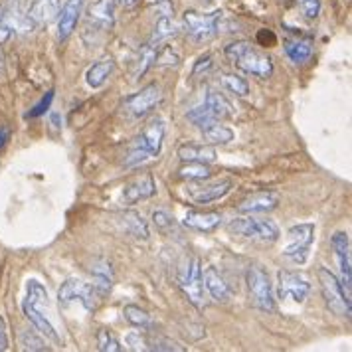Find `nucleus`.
I'll return each instance as SVG.
<instances>
[{
	"label": "nucleus",
	"mask_w": 352,
	"mask_h": 352,
	"mask_svg": "<svg viewBox=\"0 0 352 352\" xmlns=\"http://www.w3.org/2000/svg\"><path fill=\"white\" fill-rule=\"evenodd\" d=\"M226 58L236 65L240 72L254 76L259 80H267L273 76V62L270 56L261 54L250 42L240 40V42H232L224 48Z\"/></svg>",
	"instance_id": "obj_1"
},
{
	"label": "nucleus",
	"mask_w": 352,
	"mask_h": 352,
	"mask_svg": "<svg viewBox=\"0 0 352 352\" xmlns=\"http://www.w3.org/2000/svg\"><path fill=\"white\" fill-rule=\"evenodd\" d=\"M164 135H166V123L164 119L155 117L146 123V127L139 133V137L133 139V143L129 146L127 166H137L143 164L146 160L157 159L164 143Z\"/></svg>",
	"instance_id": "obj_2"
},
{
	"label": "nucleus",
	"mask_w": 352,
	"mask_h": 352,
	"mask_svg": "<svg viewBox=\"0 0 352 352\" xmlns=\"http://www.w3.org/2000/svg\"><path fill=\"white\" fill-rule=\"evenodd\" d=\"M228 228H230V232H234L240 238L265 243V245H272L279 240V228L270 218H254V216L234 218L228 224Z\"/></svg>",
	"instance_id": "obj_3"
},
{
	"label": "nucleus",
	"mask_w": 352,
	"mask_h": 352,
	"mask_svg": "<svg viewBox=\"0 0 352 352\" xmlns=\"http://www.w3.org/2000/svg\"><path fill=\"white\" fill-rule=\"evenodd\" d=\"M178 287L186 295V299L196 307H204V283H202V267L198 257H184L178 265V275H176Z\"/></svg>",
	"instance_id": "obj_4"
},
{
	"label": "nucleus",
	"mask_w": 352,
	"mask_h": 352,
	"mask_svg": "<svg viewBox=\"0 0 352 352\" xmlns=\"http://www.w3.org/2000/svg\"><path fill=\"white\" fill-rule=\"evenodd\" d=\"M245 283H248V293H250L252 305L263 313H275L277 307H275L272 279L261 265H250L248 267Z\"/></svg>",
	"instance_id": "obj_5"
},
{
	"label": "nucleus",
	"mask_w": 352,
	"mask_h": 352,
	"mask_svg": "<svg viewBox=\"0 0 352 352\" xmlns=\"http://www.w3.org/2000/svg\"><path fill=\"white\" fill-rule=\"evenodd\" d=\"M319 281L320 291H322V297H324L327 307H329L335 315H338V317L351 319V295H349V293L344 291V287L340 285V281L336 279L335 273L329 272L327 267H319Z\"/></svg>",
	"instance_id": "obj_6"
},
{
	"label": "nucleus",
	"mask_w": 352,
	"mask_h": 352,
	"mask_svg": "<svg viewBox=\"0 0 352 352\" xmlns=\"http://www.w3.org/2000/svg\"><path fill=\"white\" fill-rule=\"evenodd\" d=\"M220 18H222V12L200 14V12L188 10L182 16V24H184L186 34L192 38L196 44H204V42H210V40H214L218 36Z\"/></svg>",
	"instance_id": "obj_7"
},
{
	"label": "nucleus",
	"mask_w": 352,
	"mask_h": 352,
	"mask_svg": "<svg viewBox=\"0 0 352 352\" xmlns=\"http://www.w3.org/2000/svg\"><path fill=\"white\" fill-rule=\"evenodd\" d=\"M287 248L283 252V257L289 259L291 263L303 265L309 259L311 245L315 241V226L313 224H297L289 228L287 232Z\"/></svg>",
	"instance_id": "obj_8"
},
{
	"label": "nucleus",
	"mask_w": 352,
	"mask_h": 352,
	"mask_svg": "<svg viewBox=\"0 0 352 352\" xmlns=\"http://www.w3.org/2000/svg\"><path fill=\"white\" fill-rule=\"evenodd\" d=\"M58 299L62 305L69 303H81L85 311H96L97 303L101 301V297L97 295V291L94 289V285L89 283H83L81 279H67L62 283V287L58 291Z\"/></svg>",
	"instance_id": "obj_9"
},
{
	"label": "nucleus",
	"mask_w": 352,
	"mask_h": 352,
	"mask_svg": "<svg viewBox=\"0 0 352 352\" xmlns=\"http://www.w3.org/2000/svg\"><path fill=\"white\" fill-rule=\"evenodd\" d=\"M277 293H279V299L303 303L311 293V283L301 272L283 270L277 275Z\"/></svg>",
	"instance_id": "obj_10"
},
{
	"label": "nucleus",
	"mask_w": 352,
	"mask_h": 352,
	"mask_svg": "<svg viewBox=\"0 0 352 352\" xmlns=\"http://www.w3.org/2000/svg\"><path fill=\"white\" fill-rule=\"evenodd\" d=\"M160 97H162V94H160L159 85L157 83H151V85L143 87L139 94L129 97L127 101H125V111L131 117H135V119H141V117L148 115V113L159 105Z\"/></svg>",
	"instance_id": "obj_11"
},
{
	"label": "nucleus",
	"mask_w": 352,
	"mask_h": 352,
	"mask_svg": "<svg viewBox=\"0 0 352 352\" xmlns=\"http://www.w3.org/2000/svg\"><path fill=\"white\" fill-rule=\"evenodd\" d=\"M232 188H234V182L224 178V180H216V182L194 184L190 188H186V194L194 204H212V202H218L224 196H228Z\"/></svg>",
	"instance_id": "obj_12"
},
{
	"label": "nucleus",
	"mask_w": 352,
	"mask_h": 352,
	"mask_svg": "<svg viewBox=\"0 0 352 352\" xmlns=\"http://www.w3.org/2000/svg\"><path fill=\"white\" fill-rule=\"evenodd\" d=\"M333 250H335L336 261L340 267V285L351 295L352 289V270H351V240L346 232H336L333 236Z\"/></svg>",
	"instance_id": "obj_13"
},
{
	"label": "nucleus",
	"mask_w": 352,
	"mask_h": 352,
	"mask_svg": "<svg viewBox=\"0 0 352 352\" xmlns=\"http://www.w3.org/2000/svg\"><path fill=\"white\" fill-rule=\"evenodd\" d=\"M155 192H157V182H155V178H153L151 173H143V175L135 176L131 182L125 184L121 200H123L125 206H133V204H137V202L148 200L151 196H155Z\"/></svg>",
	"instance_id": "obj_14"
},
{
	"label": "nucleus",
	"mask_w": 352,
	"mask_h": 352,
	"mask_svg": "<svg viewBox=\"0 0 352 352\" xmlns=\"http://www.w3.org/2000/svg\"><path fill=\"white\" fill-rule=\"evenodd\" d=\"M115 24V2L113 0H96L87 10V28L94 32L107 34Z\"/></svg>",
	"instance_id": "obj_15"
},
{
	"label": "nucleus",
	"mask_w": 352,
	"mask_h": 352,
	"mask_svg": "<svg viewBox=\"0 0 352 352\" xmlns=\"http://www.w3.org/2000/svg\"><path fill=\"white\" fill-rule=\"evenodd\" d=\"M22 313H24V317L32 322V327L36 331H40L44 336H48L52 342H56V344H62V338L58 335V331H56V327H54V322L50 320L48 313H44L42 309H38V307H34L30 301H26L24 299V303H22Z\"/></svg>",
	"instance_id": "obj_16"
},
{
	"label": "nucleus",
	"mask_w": 352,
	"mask_h": 352,
	"mask_svg": "<svg viewBox=\"0 0 352 352\" xmlns=\"http://www.w3.org/2000/svg\"><path fill=\"white\" fill-rule=\"evenodd\" d=\"M83 2L85 0H67L60 12V18H58V40L60 42H65L74 30L78 26L81 16V10H83Z\"/></svg>",
	"instance_id": "obj_17"
},
{
	"label": "nucleus",
	"mask_w": 352,
	"mask_h": 352,
	"mask_svg": "<svg viewBox=\"0 0 352 352\" xmlns=\"http://www.w3.org/2000/svg\"><path fill=\"white\" fill-rule=\"evenodd\" d=\"M202 283L204 289L210 293V297L218 303H228L232 299V287L228 285L222 273L214 267H206V272L202 273Z\"/></svg>",
	"instance_id": "obj_18"
},
{
	"label": "nucleus",
	"mask_w": 352,
	"mask_h": 352,
	"mask_svg": "<svg viewBox=\"0 0 352 352\" xmlns=\"http://www.w3.org/2000/svg\"><path fill=\"white\" fill-rule=\"evenodd\" d=\"M279 206V196L275 192H256L241 200L240 210L241 214H267Z\"/></svg>",
	"instance_id": "obj_19"
},
{
	"label": "nucleus",
	"mask_w": 352,
	"mask_h": 352,
	"mask_svg": "<svg viewBox=\"0 0 352 352\" xmlns=\"http://www.w3.org/2000/svg\"><path fill=\"white\" fill-rule=\"evenodd\" d=\"M26 14L34 24V28L46 26L60 14V0H34L28 6Z\"/></svg>",
	"instance_id": "obj_20"
},
{
	"label": "nucleus",
	"mask_w": 352,
	"mask_h": 352,
	"mask_svg": "<svg viewBox=\"0 0 352 352\" xmlns=\"http://www.w3.org/2000/svg\"><path fill=\"white\" fill-rule=\"evenodd\" d=\"M91 279H94L91 285H94V289H96L99 297L109 295V291L113 289V283H115L111 261H107V259H96L91 263Z\"/></svg>",
	"instance_id": "obj_21"
},
{
	"label": "nucleus",
	"mask_w": 352,
	"mask_h": 352,
	"mask_svg": "<svg viewBox=\"0 0 352 352\" xmlns=\"http://www.w3.org/2000/svg\"><path fill=\"white\" fill-rule=\"evenodd\" d=\"M220 224H222V214L218 212H186V216L182 218V226L202 234L218 230Z\"/></svg>",
	"instance_id": "obj_22"
},
{
	"label": "nucleus",
	"mask_w": 352,
	"mask_h": 352,
	"mask_svg": "<svg viewBox=\"0 0 352 352\" xmlns=\"http://www.w3.org/2000/svg\"><path fill=\"white\" fill-rule=\"evenodd\" d=\"M204 107H206L210 111V115H212L214 119H218V121L232 119V117L236 115V109H234V105L230 103V99H228L224 94L216 91V89H208L206 99H204Z\"/></svg>",
	"instance_id": "obj_23"
},
{
	"label": "nucleus",
	"mask_w": 352,
	"mask_h": 352,
	"mask_svg": "<svg viewBox=\"0 0 352 352\" xmlns=\"http://www.w3.org/2000/svg\"><path fill=\"white\" fill-rule=\"evenodd\" d=\"M178 159L184 162H202L210 164L218 159V153L212 144H182L178 146Z\"/></svg>",
	"instance_id": "obj_24"
},
{
	"label": "nucleus",
	"mask_w": 352,
	"mask_h": 352,
	"mask_svg": "<svg viewBox=\"0 0 352 352\" xmlns=\"http://www.w3.org/2000/svg\"><path fill=\"white\" fill-rule=\"evenodd\" d=\"M119 224L121 228L127 232L129 236L137 238V240H148L151 232H148V226L143 220V216L139 212H133V210H125L123 214H119Z\"/></svg>",
	"instance_id": "obj_25"
},
{
	"label": "nucleus",
	"mask_w": 352,
	"mask_h": 352,
	"mask_svg": "<svg viewBox=\"0 0 352 352\" xmlns=\"http://www.w3.org/2000/svg\"><path fill=\"white\" fill-rule=\"evenodd\" d=\"M2 14L10 30H16L20 34H28L34 30V24L30 22L28 14L18 6L16 2H10L8 6H2Z\"/></svg>",
	"instance_id": "obj_26"
},
{
	"label": "nucleus",
	"mask_w": 352,
	"mask_h": 352,
	"mask_svg": "<svg viewBox=\"0 0 352 352\" xmlns=\"http://www.w3.org/2000/svg\"><path fill=\"white\" fill-rule=\"evenodd\" d=\"M113 72H115V62H113L111 58H103V60L96 62L85 72V83L89 87L97 89V87H101L105 81L111 78Z\"/></svg>",
	"instance_id": "obj_27"
},
{
	"label": "nucleus",
	"mask_w": 352,
	"mask_h": 352,
	"mask_svg": "<svg viewBox=\"0 0 352 352\" xmlns=\"http://www.w3.org/2000/svg\"><path fill=\"white\" fill-rule=\"evenodd\" d=\"M202 131V137L208 144H228L234 141V131L230 127L222 125L220 121H210L208 125L200 129Z\"/></svg>",
	"instance_id": "obj_28"
},
{
	"label": "nucleus",
	"mask_w": 352,
	"mask_h": 352,
	"mask_svg": "<svg viewBox=\"0 0 352 352\" xmlns=\"http://www.w3.org/2000/svg\"><path fill=\"white\" fill-rule=\"evenodd\" d=\"M285 54L293 64H305L313 56V40L297 38L285 42Z\"/></svg>",
	"instance_id": "obj_29"
},
{
	"label": "nucleus",
	"mask_w": 352,
	"mask_h": 352,
	"mask_svg": "<svg viewBox=\"0 0 352 352\" xmlns=\"http://www.w3.org/2000/svg\"><path fill=\"white\" fill-rule=\"evenodd\" d=\"M26 301H30L34 307L42 309L44 313L50 309L48 291L38 279H28L26 281Z\"/></svg>",
	"instance_id": "obj_30"
},
{
	"label": "nucleus",
	"mask_w": 352,
	"mask_h": 352,
	"mask_svg": "<svg viewBox=\"0 0 352 352\" xmlns=\"http://www.w3.org/2000/svg\"><path fill=\"white\" fill-rule=\"evenodd\" d=\"M176 30H178V24L175 22L173 14H160L157 24H155V32H153V38H151V44H159L162 40L175 36Z\"/></svg>",
	"instance_id": "obj_31"
},
{
	"label": "nucleus",
	"mask_w": 352,
	"mask_h": 352,
	"mask_svg": "<svg viewBox=\"0 0 352 352\" xmlns=\"http://www.w3.org/2000/svg\"><path fill=\"white\" fill-rule=\"evenodd\" d=\"M123 317H125V320H127L131 327H135V329H151V327H153L151 315H148L144 309L137 307V305H125Z\"/></svg>",
	"instance_id": "obj_32"
},
{
	"label": "nucleus",
	"mask_w": 352,
	"mask_h": 352,
	"mask_svg": "<svg viewBox=\"0 0 352 352\" xmlns=\"http://www.w3.org/2000/svg\"><path fill=\"white\" fill-rule=\"evenodd\" d=\"M222 85H224V89H228L230 94H234V96L238 97H248L250 96V83L243 80L241 76L238 74H222Z\"/></svg>",
	"instance_id": "obj_33"
},
{
	"label": "nucleus",
	"mask_w": 352,
	"mask_h": 352,
	"mask_svg": "<svg viewBox=\"0 0 352 352\" xmlns=\"http://www.w3.org/2000/svg\"><path fill=\"white\" fill-rule=\"evenodd\" d=\"M178 176L180 178H186V180H208L212 176V168L208 164H202V162H186V166H182L178 170Z\"/></svg>",
	"instance_id": "obj_34"
},
{
	"label": "nucleus",
	"mask_w": 352,
	"mask_h": 352,
	"mask_svg": "<svg viewBox=\"0 0 352 352\" xmlns=\"http://www.w3.org/2000/svg\"><path fill=\"white\" fill-rule=\"evenodd\" d=\"M155 58H157V50L155 44H146L139 52V60H137V67H135V78L141 80L144 74L155 65Z\"/></svg>",
	"instance_id": "obj_35"
},
{
	"label": "nucleus",
	"mask_w": 352,
	"mask_h": 352,
	"mask_svg": "<svg viewBox=\"0 0 352 352\" xmlns=\"http://www.w3.org/2000/svg\"><path fill=\"white\" fill-rule=\"evenodd\" d=\"M18 340H20V346H22L24 351H50L46 340L40 335H36L34 329H24V331H20Z\"/></svg>",
	"instance_id": "obj_36"
},
{
	"label": "nucleus",
	"mask_w": 352,
	"mask_h": 352,
	"mask_svg": "<svg viewBox=\"0 0 352 352\" xmlns=\"http://www.w3.org/2000/svg\"><path fill=\"white\" fill-rule=\"evenodd\" d=\"M96 342H97V351L101 352H121L123 351V346H121V342L115 338L111 331H107V329H99L97 331L96 336Z\"/></svg>",
	"instance_id": "obj_37"
},
{
	"label": "nucleus",
	"mask_w": 352,
	"mask_h": 352,
	"mask_svg": "<svg viewBox=\"0 0 352 352\" xmlns=\"http://www.w3.org/2000/svg\"><path fill=\"white\" fill-rule=\"evenodd\" d=\"M146 349L148 351H162V352H182L184 346L178 344L173 338H166V336H153V338H146Z\"/></svg>",
	"instance_id": "obj_38"
},
{
	"label": "nucleus",
	"mask_w": 352,
	"mask_h": 352,
	"mask_svg": "<svg viewBox=\"0 0 352 352\" xmlns=\"http://www.w3.org/2000/svg\"><path fill=\"white\" fill-rule=\"evenodd\" d=\"M186 119L192 123L194 127H198V129H202L204 125H208L210 121H218V119H214V117L210 115V111L204 107V105H198V107L190 109V111L186 113Z\"/></svg>",
	"instance_id": "obj_39"
},
{
	"label": "nucleus",
	"mask_w": 352,
	"mask_h": 352,
	"mask_svg": "<svg viewBox=\"0 0 352 352\" xmlns=\"http://www.w3.org/2000/svg\"><path fill=\"white\" fill-rule=\"evenodd\" d=\"M153 222H155V226L159 228V232H162V234H166V232H170L175 228V218L170 214H166L164 210L153 212Z\"/></svg>",
	"instance_id": "obj_40"
},
{
	"label": "nucleus",
	"mask_w": 352,
	"mask_h": 352,
	"mask_svg": "<svg viewBox=\"0 0 352 352\" xmlns=\"http://www.w3.org/2000/svg\"><path fill=\"white\" fill-rule=\"evenodd\" d=\"M52 101H54V91H48L46 96L42 97L36 105H34L32 109L28 111V115L26 117H30V119H34V117H40V115H44V113L48 111L50 105H52Z\"/></svg>",
	"instance_id": "obj_41"
},
{
	"label": "nucleus",
	"mask_w": 352,
	"mask_h": 352,
	"mask_svg": "<svg viewBox=\"0 0 352 352\" xmlns=\"http://www.w3.org/2000/svg\"><path fill=\"white\" fill-rule=\"evenodd\" d=\"M178 62H180L178 54L173 48H168V46L162 50L160 54H157V58H155V64L157 65H178Z\"/></svg>",
	"instance_id": "obj_42"
},
{
	"label": "nucleus",
	"mask_w": 352,
	"mask_h": 352,
	"mask_svg": "<svg viewBox=\"0 0 352 352\" xmlns=\"http://www.w3.org/2000/svg\"><path fill=\"white\" fill-rule=\"evenodd\" d=\"M301 8H303L305 16L309 20H315L320 12V0H301Z\"/></svg>",
	"instance_id": "obj_43"
},
{
	"label": "nucleus",
	"mask_w": 352,
	"mask_h": 352,
	"mask_svg": "<svg viewBox=\"0 0 352 352\" xmlns=\"http://www.w3.org/2000/svg\"><path fill=\"white\" fill-rule=\"evenodd\" d=\"M210 67H212V56H210V54H204L202 58H198V60H196V64H194V69H192V76H198L200 72L204 74V72H208Z\"/></svg>",
	"instance_id": "obj_44"
},
{
	"label": "nucleus",
	"mask_w": 352,
	"mask_h": 352,
	"mask_svg": "<svg viewBox=\"0 0 352 352\" xmlns=\"http://www.w3.org/2000/svg\"><path fill=\"white\" fill-rule=\"evenodd\" d=\"M10 349V340H8V327L6 320L0 315V352L8 351Z\"/></svg>",
	"instance_id": "obj_45"
},
{
	"label": "nucleus",
	"mask_w": 352,
	"mask_h": 352,
	"mask_svg": "<svg viewBox=\"0 0 352 352\" xmlns=\"http://www.w3.org/2000/svg\"><path fill=\"white\" fill-rule=\"evenodd\" d=\"M127 342H129V346H133L135 351H137V349H141V351H143V349H146V338H144L143 335L141 336L129 335Z\"/></svg>",
	"instance_id": "obj_46"
},
{
	"label": "nucleus",
	"mask_w": 352,
	"mask_h": 352,
	"mask_svg": "<svg viewBox=\"0 0 352 352\" xmlns=\"http://www.w3.org/2000/svg\"><path fill=\"white\" fill-rule=\"evenodd\" d=\"M10 34H12V30L8 28V24H6V20H4V14H2V6H0V42L8 40Z\"/></svg>",
	"instance_id": "obj_47"
},
{
	"label": "nucleus",
	"mask_w": 352,
	"mask_h": 352,
	"mask_svg": "<svg viewBox=\"0 0 352 352\" xmlns=\"http://www.w3.org/2000/svg\"><path fill=\"white\" fill-rule=\"evenodd\" d=\"M8 139H10V129L0 127V148H4V146H6Z\"/></svg>",
	"instance_id": "obj_48"
},
{
	"label": "nucleus",
	"mask_w": 352,
	"mask_h": 352,
	"mask_svg": "<svg viewBox=\"0 0 352 352\" xmlns=\"http://www.w3.org/2000/svg\"><path fill=\"white\" fill-rule=\"evenodd\" d=\"M265 38H267L270 46H273V44H275V36H273V34L270 32V30H261V32H259V36H257V40H259V42H263Z\"/></svg>",
	"instance_id": "obj_49"
},
{
	"label": "nucleus",
	"mask_w": 352,
	"mask_h": 352,
	"mask_svg": "<svg viewBox=\"0 0 352 352\" xmlns=\"http://www.w3.org/2000/svg\"><path fill=\"white\" fill-rule=\"evenodd\" d=\"M119 4H121L123 8H133V6L139 4V0H119Z\"/></svg>",
	"instance_id": "obj_50"
},
{
	"label": "nucleus",
	"mask_w": 352,
	"mask_h": 352,
	"mask_svg": "<svg viewBox=\"0 0 352 352\" xmlns=\"http://www.w3.org/2000/svg\"><path fill=\"white\" fill-rule=\"evenodd\" d=\"M4 76V54H2V50H0V78Z\"/></svg>",
	"instance_id": "obj_51"
}]
</instances>
